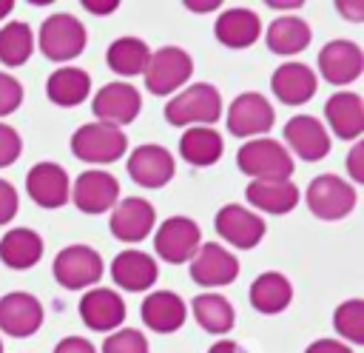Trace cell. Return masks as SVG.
<instances>
[{"mask_svg": "<svg viewBox=\"0 0 364 353\" xmlns=\"http://www.w3.org/2000/svg\"><path fill=\"white\" fill-rule=\"evenodd\" d=\"M139 316L154 333H176L188 319V305L173 290H151L139 307Z\"/></svg>", "mask_w": 364, "mask_h": 353, "instance_id": "cell-24", "label": "cell"}, {"mask_svg": "<svg viewBox=\"0 0 364 353\" xmlns=\"http://www.w3.org/2000/svg\"><path fill=\"white\" fill-rule=\"evenodd\" d=\"M247 299H250L253 310H259L264 316L282 313L293 302V282L279 270H264L250 282Z\"/></svg>", "mask_w": 364, "mask_h": 353, "instance_id": "cell-27", "label": "cell"}, {"mask_svg": "<svg viewBox=\"0 0 364 353\" xmlns=\"http://www.w3.org/2000/svg\"><path fill=\"white\" fill-rule=\"evenodd\" d=\"M111 279L122 290L142 293V290H151L154 282L159 279V265L151 253L136 251V248H125L111 262Z\"/></svg>", "mask_w": 364, "mask_h": 353, "instance_id": "cell-21", "label": "cell"}, {"mask_svg": "<svg viewBox=\"0 0 364 353\" xmlns=\"http://www.w3.org/2000/svg\"><path fill=\"white\" fill-rule=\"evenodd\" d=\"M91 111H94L97 122L122 128V125H128V122H134L139 117V111H142V94L136 91V85H131L125 80H114V83H105L94 94Z\"/></svg>", "mask_w": 364, "mask_h": 353, "instance_id": "cell-9", "label": "cell"}, {"mask_svg": "<svg viewBox=\"0 0 364 353\" xmlns=\"http://www.w3.org/2000/svg\"><path fill=\"white\" fill-rule=\"evenodd\" d=\"M202 245V231L191 216H168L154 233V248L168 265L191 262Z\"/></svg>", "mask_w": 364, "mask_h": 353, "instance_id": "cell-10", "label": "cell"}, {"mask_svg": "<svg viewBox=\"0 0 364 353\" xmlns=\"http://www.w3.org/2000/svg\"><path fill=\"white\" fill-rule=\"evenodd\" d=\"M304 202L313 216H318L324 222H336V219H344L353 214L358 194H355L353 182L341 179L338 174H318L310 179V185L304 191Z\"/></svg>", "mask_w": 364, "mask_h": 353, "instance_id": "cell-6", "label": "cell"}, {"mask_svg": "<svg viewBox=\"0 0 364 353\" xmlns=\"http://www.w3.org/2000/svg\"><path fill=\"white\" fill-rule=\"evenodd\" d=\"M43 302L28 290H9L0 296V330L14 339H28L43 325Z\"/></svg>", "mask_w": 364, "mask_h": 353, "instance_id": "cell-14", "label": "cell"}, {"mask_svg": "<svg viewBox=\"0 0 364 353\" xmlns=\"http://www.w3.org/2000/svg\"><path fill=\"white\" fill-rule=\"evenodd\" d=\"M17 208H20V196L14 185L0 176V225H9L17 216Z\"/></svg>", "mask_w": 364, "mask_h": 353, "instance_id": "cell-39", "label": "cell"}, {"mask_svg": "<svg viewBox=\"0 0 364 353\" xmlns=\"http://www.w3.org/2000/svg\"><path fill=\"white\" fill-rule=\"evenodd\" d=\"M276 122L273 102L259 91H242L233 97L228 108V134L239 139H256L264 137Z\"/></svg>", "mask_w": 364, "mask_h": 353, "instance_id": "cell-8", "label": "cell"}, {"mask_svg": "<svg viewBox=\"0 0 364 353\" xmlns=\"http://www.w3.org/2000/svg\"><path fill=\"white\" fill-rule=\"evenodd\" d=\"M0 353H3V342H0Z\"/></svg>", "mask_w": 364, "mask_h": 353, "instance_id": "cell-49", "label": "cell"}, {"mask_svg": "<svg viewBox=\"0 0 364 353\" xmlns=\"http://www.w3.org/2000/svg\"><path fill=\"white\" fill-rule=\"evenodd\" d=\"M304 353H355L350 344H344L341 339H316L307 344Z\"/></svg>", "mask_w": 364, "mask_h": 353, "instance_id": "cell-42", "label": "cell"}, {"mask_svg": "<svg viewBox=\"0 0 364 353\" xmlns=\"http://www.w3.org/2000/svg\"><path fill=\"white\" fill-rule=\"evenodd\" d=\"M46 94L54 105L60 108H74L82 100H88L91 94V77L85 68L77 65H60L51 71V77L46 80Z\"/></svg>", "mask_w": 364, "mask_h": 353, "instance_id": "cell-30", "label": "cell"}, {"mask_svg": "<svg viewBox=\"0 0 364 353\" xmlns=\"http://www.w3.org/2000/svg\"><path fill=\"white\" fill-rule=\"evenodd\" d=\"M128 151L122 128L105 122H85L71 134V154L88 165H111Z\"/></svg>", "mask_w": 364, "mask_h": 353, "instance_id": "cell-5", "label": "cell"}, {"mask_svg": "<svg viewBox=\"0 0 364 353\" xmlns=\"http://www.w3.org/2000/svg\"><path fill=\"white\" fill-rule=\"evenodd\" d=\"M128 176L139 185V188H162L173 179L176 174V159L168 148L156 145V142H145L136 145L128 157Z\"/></svg>", "mask_w": 364, "mask_h": 353, "instance_id": "cell-16", "label": "cell"}, {"mask_svg": "<svg viewBox=\"0 0 364 353\" xmlns=\"http://www.w3.org/2000/svg\"><path fill=\"white\" fill-rule=\"evenodd\" d=\"M236 165L250 179H290L293 176V157L273 137L247 139L236 151Z\"/></svg>", "mask_w": 364, "mask_h": 353, "instance_id": "cell-4", "label": "cell"}, {"mask_svg": "<svg viewBox=\"0 0 364 353\" xmlns=\"http://www.w3.org/2000/svg\"><path fill=\"white\" fill-rule=\"evenodd\" d=\"M225 139L213 125H191L182 131L179 157L193 168H208L222 159Z\"/></svg>", "mask_w": 364, "mask_h": 353, "instance_id": "cell-28", "label": "cell"}, {"mask_svg": "<svg viewBox=\"0 0 364 353\" xmlns=\"http://www.w3.org/2000/svg\"><path fill=\"white\" fill-rule=\"evenodd\" d=\"M222 3L219 0H210V3H196V0H185V9H191V11H199V14H205V11H213V9H219Z\"/></svg>", "mask_w": 364, "mask_h": 353, "instance_id": "cell-46", "label": "cell"}, {"mask_svg": "<svg viewBox=\"0 0 364 353\" xmlns=\"http://www.w3.org/2000/svg\"><path fill=\"white\" fill-rule=\"evenodd\" d=\"M364 71L361 46L353 40H330L318 51V74L333 85H350Z\"/></svg>", "mask_w": 364, "mask_h": 353, "instance_id": "cell-20", "label": "cell"}, {"mask_svg": "<svg viewBox=\"0 0 364 353\" xmlns=\"http://www.w3.org/2000/svg\"><path fill=\"white\" fill-rule=\"evenodd\" d=\"M151 60V48L139 37H117L105 48V63L117 77H139Z\"/></svg>", "mask_w": 364, "mask_h": 353, "instance_id": "cell-33", "label": "cell"}, {"mask_svg": "<svg viewBox=\"0 0 364 353\" xmlns=\"http://www.w3.org/2000/svg\"><path fill=\"white\" fill-rule=\"evenodd\" d=\"M23 97H26V91H23L20 80L6 74V71H0V117L14 114L23 105Z\"/></svg>", "mask_w": 364, "mask_h": 353, "instance_id": "cell-37", "label": "cell"}, {"mask_svg": "<svg viewBox=\"0 0 364 353\" xmlns=\"http://www.w3.org/2000/svg\"><path fill=\"white\" fill-rule=\"evenodd\" d=\"M213 34L228 48H247L262 37V20H259V14L253 9L233 6V9H225L216 17Z\"/></svg>", "mask_w": 364, "mask_h": 353, "instance_id": "cell-26", "label": "cell"}, {"mask_svg": "<svg viewBox=\"0 0 364 353\" xmlns=\"http://www.w3.org/2000/svg\"><path fill=\"white\" fill-rule=\"evenodd\" d=\"M51 273L65 290H88L102 279V256L82 242L65 245L63 251H57Z\"/></svg>", "mask_w": 364, "mask_h": 353, "instance_id": "cell-7", "label": "cell"}, {"mask_svg": "<svg viewBox=\"0 0 364 353\" xmlns=\"http://www.w3.org/2000/svg\"><path fill=\"white\" fill-rule=\"evenodd\" d=\"M333 327L344 344H364V299H344L333 310Z\"/></svg>", "mask_w": 364, "mask_h": 353, "instance_id": "cell-35", "label": "cell"}, {"mask_svg": "<svg viewBox=\"0 0 364 353\" xmlns=\"http://www.w3.org/2000/svg\"><path fill=\"white\" fill-rule=\"evenodd\" d=\"M11 9H14V3H11V0H0V20H3V17H9V14H11Z\"/></svg>", "mask_w": 364, "mask_h": 353, "instance_id": "cell-47", "label": "cell"}, {"mask_svg": "<svg viewBox=\"0 0 364 353\" xmlns=\"http://www.w3.org/2000/svg\"><path fill=\"white\" fill-rule=\"evenodd\" d=\"M208 353H247V350H245L239 342H233V339H219V342L210 344Z\"/></svg>", "mask_w": 364, "mask_h": 353, "instance_id": "cell-45", "label": "cell"}, {"mask_svg": "<svg viewBox=\"0 0 364 353\" xmlns=\"http://www.w3.org/2000/svg\"><path fill=\"white\" fill-rule=\"evenodd\" d=\"M71 202L77 205V211L88 216L108 214L119 202V182L111 171H102V168L82 171L71 182Z\"/></svg>", "mask_w": 364, "mask_h": 353, "instance_id": "cell-11", "label": "cell"}, {"mask_svg": "<svg viewBox=\"0 0 364 353\" xmlns=\"http://www.w3.org/2000/svg\"><path fill=\"white\" fill-rule=\"evenodd\" d=\"M316 71L307 65V63H299V60H287L282 63L273 77H270V88H273V97L282 100L284 105H304L307 100H313L316 94Z\"/></svg>", "mask_w": 364, "mask_h": 353, "instance_id": "cell-22", "label": "cell"}, {"mask_svg": "<svg viewBox=\"0 0 364 353\" xmlns=\"http://www.w3.org/2000/svg\"><path fill=\"white\" fill-rule=\"evenodd\" d=\"M270 9H301V3H267Z\"/></svg>", "mask_w": 364, "mask_h": 353, "instance_id": "cell-48", "label": "cell"}, {"mask_svg": "<svg viewBox=\"0 0 364 353\" xmlns=\"http://www.w3.org/2000/svg\"><path fill=\"white\" fill-rule=\"evenodd\" d=\"M213 228H216V233L228 245H233L239 251L256 248L262 242L264 231H267L262 214H256V211H250L247 205H239V202L222 205L219 214H216V219H213Z\"/></svg>", "mask_w": 364, "mask_h": 353, "instance_id": "cell-12", "label": "cell"}, {"mask_svg": "<svg viewBox=\"0 0 364 353\" xmlns=\"http://www.w3.org/2000/svg\"><path fill=\"white\" fill-rule=\"evenodd\" d=\"M97 353H148V339L136 327H119L105 336Z\"/></svg>", "mask_w": 364, "mask_h": 353, "instance_id": "cell-36", "label": "cell"}, {"mask_svg": "<svg viewBox=\"0 0 364 353\" xmlns=\"http://www.w3.org/2000/svg\"><path fill=\"white\" fill-rule=\"evenodd\" d=\"M310 40H313V31L299 14H282L264 31L267 48L279 57H293V54L304 51L310 46Z\"/></svg>", "mask_w": 364, "mask_h": 353, "instance_id": "cell-29", "label": "cell"}, {"mask_svg": "<svg viewBox=\"0 0 364 353\" xmlns=\"http://www.w3.org/2000/svg\"><path fill=\"white\" fill-rule=\"evenodd\" d=\"M191 310H193V319L196 325L205 330V333H213V336H225L230 333L233 322H236V310L230 305V299H225L222 293H199L191 299Z\"/></svg>", "mask_w": 364, "mask_h": 353, "instance_id": "cell-32", "label": "cell"}, {"mask_svg": "<svg viewBox=\"0 0 364 353\" xmlns=\"http://www.w3.org/2000/svg\"><path fill=\"white\" fill-rule=\"evenodd\" d=\"M193 77V57L182 46H162L151 51V60L142 71L145 88L156 97H173Z\"/></svg>", "mask_w": 364, "mask_h": 353, "instance_id": "cell-3", "label": "cell"}, {"mask_svg": "<svg viewBox=\"0 0 364 353\" xmlns=\"http://www.w3.org/2000/svg\"><path fill=\"white\" fill-rule=\"evenodd\" d=\"M51 353H97V347L85 336H65L54 344Z\"/></svg>", "mask_w": 364, "mask_h": 353, "instance_id": "cell-41", "label": "cell"}, {"mask_svg": "<svg viewBox=\"0 0 364 353\" xmlns=\"http://www.w3.org/2000/svg\"><path fill=\"white\" fill-rule=\"evenodd\" d=\"M82 9L91 14H111L119 9V3L117 0H82Z\"/></svg>", "mask_w": 364, "mask_h": 353, "instance_id": "cell-44", "label": "cell"}, {"mask_svg": "<svg viewBox=\"0 0 364 353\" xmlns=\"http://www.w3.org/2000/svg\"><path fill=\"white\" fill-rule=\"evenodd\" d=\"M43 259V236L31 228H11L0 236V262L11 270H28Z\"/></svg>", "mask_w": 364, "mask_h": 353, "instance_id": "cell-31", "label": "cell"}, {"mask_svg": "<svg viewBox=\"0 0 364 353\" xmlns=\"http://www.w3.org/2000/svg\"><path fill=\"white\" fill-rule=\"evenodd\" d=\"M191 279L202 288H225L239 276V259L219 242H202L188 262Z\"/></svg>", "mask_w": 364, "mask_h": 353, "instance_id": "cell-13", "label": "cell"}, {"mask_svg": "<svg viewBox=\"0 0 364 353\" xmlns=\"http://www.w3.org/2000/svg\"><path fill=\"white\" fill-rule=\"evenodd\" d=\"M34 43L40 46V51H43L46 60L60 63V65H68L74 57H80L85 51L88 34H85V26L74 14L54 11V14H48L40 23V31H37V40Z\"/></svg>", "mask_w": 364, "mask_h": 353, "instance_id": "cell-2", "label": "cell"}, {"mask_svg": "<svg viewBox=\"0 0 364 353\" xmlns=\"http://www.w3.org/2000/svg\"><path fill=\"white\" fill-rule=\"evenodd\" d=\"M222 117V94L213 83H191L165 102V120L176 128L213 125Z\"/></svg>", "mask_w": 364, "mask_h": 353, "instance_id": "cell-1", "label": "cell"}, {"mask_svg": "<svg viewBox=\"0 0 364 353\" xmlns=\"http://www.w3.org/2000/svg\"><path fill=\"white\" fill-rule=\"evenodd\" d=\"M108 228L122 242H142L156 228V208L145 196H125L111 208Z\"/></svg>", "mask_w": 364, "mask_h": 353, "instance_id": "cell-18", "label": "cell"}, {"mask_svg": "<svg viewBox=\"0 0 364 353\" xmlns=\"http://www.w3.org/2000/svg\"><path fill=\"white\" fill-rule=\"evenodd\" d=\"M26 194L40 208H63L71 199V179L60 162H37L26 174Z\"/></svg>", "mask_w": 364, "mask_h": 353, "instance_id": "cell-17", "label": "cell"}, {"mask_svg": "<svg viewBox=\"0 0 364 353\" xmlns=\"http://www.w3.org/2000/svg\"><path fill=\"white\" fill-rule=\"evenodd\" d=\"M336 9H338L341 17H347L353 23H361L364 20V0H338Z\"/></svg>", "mask_w": 364, "mask_h": 353, "instance_id": "cell-43", "label": "cell"}, {"mask_svg": "<svg viewBox=\"0 0 364 353\" xmlns=\"http://www.w3.org/2000/svg\"><path fill=\"white\" fill-rule=\"evenodd\" d=\"M347 174L353 182H364V142H353L347 154Z\"/></svg>", "mask_w": 364, "mask_h": 353, "instance_id": "cell-40", "label": "cell"}, {"mask_svg": "<svg viewBox=\"0 0 364 353\" xmlns=\"http://www.w3.org/2000/svg\"><path fill=\"white\" fill-rule=\"evenodd\" d=\"M34 31L28 23L23 20H11L0 28V63L9 68H17L23 63H28V57L34 54Z\"/></svg>", "mask_w": 364, "mask_h": 353, "instance_id": "cell-34", "label": "cell"}, {"mask_svg": "<svg viewBox=\"0 0 364 353\" xmlns=\"http://www.w3.org/2000/svg\"><path fill=\"white\" fill-rule=\"evenodd\" d=\"M324 120L338 139L358 142L364 134V100L355 91H336L324 102Z\"/></svg>", "mask_w": 364, "mask_h": 353, "instance_id": "cell-23", "label": "cell"}, {"mask_svg": "<svg viewBox=\"0 0 364 353\" xmlns=\"http://www.w3.org/2000/svg\"><path fill=\"white\" fill-rule=\"evenodd\" d=\"M245 196L250 202V211L262 214H290L299 205V188L293 179H250L245 188Z\"/></svg>", "mask_w": 364, "mask_h": 353, "instance_id": "cell-25", "label": "cell"}, {"mask_svg": "<svg viewBox=\"0 0 364 353\" xmlns=\"http://www.w3.org/2000/svg\"><path fill=\"white\" fill-rule=\"evenodd\" d=\"M23 154V137L14 125L0 122V168H9L20 159Z\"/></svg>", "mask_w": 364, "mask_h": 353, "instance_id": "cell-38", "label": "cell"}, {"mask_svg": "<svg viewBox=\"0 0 364 353\" xmlns=\"http://www.w3.org/2000/svg\"><path fill=\"white\" fill-rule=\"evenodd\" d=\"M80 319L85 327L100 333H114L125 322V302L114 288H88L80 299Z\"/></svg>", "mask_w": 364, "mask_h": 353, "instance_id": "cell-19", "label": "cell"}, {"mask_svg": "<svg viewBox=\"0 0 364 353\" xmlns=\"http://www.w3.org/2000/svg\"><path fill=\"white\" fill-rule=\"evenodd\" d=\"M284 148L304 162H318L330 154V131L313 114H296L284 122Z\"/></svg>", "mask_w": 364, "mask_h": 353, "instance_id": "cell-15", "label": "cell"}]
</instances>
